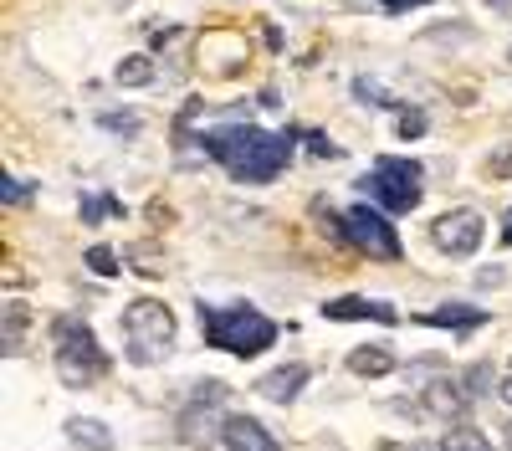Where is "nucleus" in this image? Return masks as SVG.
I'll return each mask as SVG.
<instances>
[{"label":"nucleus","mask_w":512,"mask_h":451,"mask_svg":"<svg viewBox=\"0 0 512 451\" xmlns=\"http://www.w3.org/2000/svg\"><path fill=\"white\" fill-rule=\"evenodd\" d=\"M210 159H221L226 170L246 185H267L287 170L292 159V139L287 134H267V129H251V123H236V129H216L200 139Z\"/></svg>","instance_id":"f257e3e1"},{"label":"nucleus","mask_w":512,"mask_h":451,"mask_svg":"<svg viewBox=\"0 0 512 451\" xmlns=\"http://www.w3.org/2000/svg\"><path fill=\"white\" fill-rule=\"evenodd\" d=\"M200 334H205L210 349H221V354L256 359V354H267L277 344V323L262 308H246V303H231V308L200 303Z\"/></svg>","instance_id":"f03ea898"},{"label":"nucleus","mask_w":512,"mask_h":451,"mask_svg":"<svg viewBox=\"0 0 512 451\" xmlns=\"http://www.w3.org/2000/svg\"><path fill=\"white\" fill-rule=\"evenodd\" d=\"M52 364H57V380L67 390H88L108 375V354L93 334V323H82L77 313L52 318Z\"/></svg>","instance_id":"7ed1b4c3"},{"label":"nucleus","mask_w":512,"mask_h":451,"mask_svg":"<svg viewBox=\"0 0 512 451\" xmlns=\"http://www.w3.org/2000/svg\"><path fill=\"white\" fill-rule=\"evenodd\" d=\"M123 344H128V359H134L139 369L149 364H164L169 349H175V313H169L164 303L154 298H134L123 308Z\"/></svg>","instance_id":"20e7f679"},{"label":"nucleus","mask_w":512,"mask_h":451,"mask_svg":"<svg viewBox=\"0 0 512 451\" xmlns=\"http://www.w3.org/2000/svg\"><path fill=\"white\" fill-rule=\"evenodd\" d=\"M425 175H420V164L415 159H395V154H384V159H374V170H369V190H374V200L384 205V211H395V216H405V211H415L420 205V195H425V185H420Z\"/></svg>","instance_id":"39448f33"},{"label":"nucleus","mask_w":512,"mask_h":451,"mask_svg":"<svg viewBox=\"0 0 512 451\" xmlns=\"http://www.w3.org/2000/svg\"><path fill=\"white\" fill-rule=\"evenodd\" d=\"M344 226H349V246L369 252L374 262H400V231L390 226V216H384V211L354 205V211L344 216Z\"/></svg>","instance_id":"423d86ee"},{"label":"nucleus","mask_w":512,"mask_h":451,"mask_svg":"<svg viewBox=\"0 0 512 451\" xmlns=\"http://www.w3.org/2000/svg\"><path fill=\"white\" fill-rule=\"evenodd\" d=\"M226 385L221 380H205V385H195V395H190V405L180 410V421H175V431H180V441L185 446H200V441H210V436H221V426H216V410L226 405Z\"/></svg>","instance_id":"0eeeda50"},{"label":"nucleus","mask_w":512,"mask_h":451,"mask_svg":"<svg viewBox=\"0 0 512 451\" xmlns=\"http://www.w3.org/2000/svg\"><path fill=\"white\" fill-rule=\"evenodd\" d=\"M482 236H487V221H482L477 211H466V205L431 221V241L441 246L446 257H472L477 246H482Z\"/></svg>","instance_id":"6e6552de"},{"label":"nucleus","mask_w":512,"mask_h":451,"mask_svg":"<svg viewBox=\"0 0 512 451\" xmlns=\"http://www.w3.org/2000/svg\"><path fill=\"white\" fill-rule=\"evenodd\" d=\"M420 405L431 410L436 421L456 426V421H466V410H472V390H466L461 375H441V380H431V385L420 390Z\"/></svg>","instance_id":"1a4fd4ad"},{"label":"nucleus","mask_w":512,"mask_h":451,"mask_svg":"<svg viewBox=\"0 0 512 451\" xmlns=\"http://www.w3.org/2000/svg\"><path fill=\"white\" fill-rule=\"evenodd\" d=\"M221 446L226 451H282V441L256 416H246V410H236V416L221 421Z\"/></svg>","instance_id":"9d476101"},{"label":"nucleus","mask_w":512,"mask_h":451,"mask_svg":"<svg viewBox=\"0 0 512 451\" xmlns=\"http://www.w3.org/2000/svg\"><path fill=\"white\" fill-rule=\"evenodd\" d=\"M313 380V369L303 364V359H292V364H277V369H267L262 380H256V390H262L267 400H277V405H292L297 395H303V385Z\"/></svg>","instance_id":"9b49d317"},{"label":"nucleus","mask_w":512,"mask_h":451,"mask_svg":"<svg viewBox=\"0 0 512 451\" xmlns=\"http://www.w3.org/2000/svg\"><path fill=\"white\" fill-rule=\"evenodd\" d=\"M323 318H328V323H364V318H374V323H400V313H395L390 303H379V298H333V303H323Z\"/></svg>","instance_id":"f8f14e48"},{"label":"nucleus","mask_w":512,"mask_h":451,"mask_svg":"<svg viewBox=\"0 0 512 451\" xmlns=\"http://www.w3.org/2000/svg\"><path fill=\"white\" fill-rule=\"evenodd\" d=\"M420 323L451 328V334H472V328L487 323V308H472V303H441V308H431V313H420Z\"/></svg>","instance_id":"ddd939ff"},{"label":"nucleus","mask_w":512,"mask_h":451,"mask_svg":"<svg viewBox=\"0 0 512 451\" xmlns=\"http://www.w3.org/2000/svg\"><path fill=\"white\" fill-rule=\"evenodd\" d=\"M395 349L390 344H364V349H349V375L359 380H384V375H395Z\"/></svg>","instance_id":"4468645a"},{"label":"nucleus","mask_w":512,"mask_h":451,"mask_svg":"<svg viewBox=\"0 0 512 451\" xmlns=\"http://www.w3.org/2000/svg\"><path fill=\"white\" fill-rule=\"evenodd\" d=\"M62 431H67V441H72L77 451H118L113 431H108L103 421H93V416H72Z\"/></svg>","instance_id":"2eb2a0df"},{"label":"nucleus","mask_w":512,"mask_h":451,"mask_svg":"<svg viewBox=\"0 0 512 451\" xmlns=\"http://www.w3.org/2000/svg\"><path fill=\"white\" fill-rule=\"evenodd\" d=\"M436 446H441V451H497V446L487 441V431H482V426H472V421H456V426H446Z\"/></svg>","instance_id":"dca6fc26"},{"label":"nucleus","mask_w":512,"mask_h":451,"mask_svg":"<svg viewBox=\"0 0 512 451\" xmlns=\"http://www.w3.org/2000/svg\"><path fill=\"white\" fill-rule=\"evenodd\" d=\"M113 77H118V88H144V82H154V62L149 57H123Z\"/></svg>","instance_id":"f3484780"},{"label":"nucleus","mask_w":512,"mask_h":451,"mask_svg":"<svg viewBox=\"0 0 512 451\" xmlns=\"http://www.w3.org/2000/svg\"><path fill=\"white\" fill-rule=\"evenodd\" d=\"M461 380H466V390H472V400H482V395L492 390V380H497V369L482 359V364H472V369H461Z\"/></svg>","instance_id":"a211bd4d"},{"label":"nucleus","mask_w":512,"mask_h":451,"mask_svg":"<svg viewBox=\"0 0 512 451\" xmlns=\"http://www.w3.org/2000/svg\"><path fill=\"white\" fill-rule=\"evenodd\" d=\"M21 334H26V303L6 308V354H21Z\"/></svg>","instance_id":"6ab92c4d"},{"label":"nucleus","mask_w":512,"mask_h":451,"mask_svg":"<svg viewBox=\"0 0 512 451\" xmlns=\"http://www.w3.org/2000/svg\"><path fill=\"white\" fill-rule=\"evenodd\" d=\"M88 267L98 277H113L118 272V252H113V246H88Z\"/></svg>","instance_id":"aec40b11"},{"label":"nucleus","mask_w":512,"mask_h":451,"mask_svg":"<svg viewBox=\"0 0 512 451\" xmlns=\"http://www.w3.org/2000/svg\"><path fill=\"white\" fill-rule=\"evenodd\" d=\"M487 175L492 180H512V144H502V149L487 154Z\"/></svg>","instance_id":"412c9836"},{"label":"nucleus","mask_w":512,"mask_h":451,"mask_svg":"<svg viewBox=\"0 0 512 451\" xmlns=\"http://www.w3.org/2000/svg\"><path fill=\"white\" fill-rule=\"evenodd\" d=\"M354 93H359V98H374L379 108H400V103H395L390 93H384V88H379V82H369V77H359V82H354Z\"/></svg>","instance_id":"4be33fe9"},{"label":"nucleus","mask_w":512,"mask_h":451,"mask_svg":"<svg viewBox=\"0 0 512 451\" xmlns=\"http://www.w3.org/2000/svg\"><path fill=\"white\" fill-rule=\"evenodd\" d=\"M400 134L405 139H420L425 134V113H400Z\"/></svg>","instance_id":"5701e85b"},{"label":"nucleus","mask_w":512,"mask_h":451,"mask_svg":"<svg viewBox=\"0 0 512 451\" xmlns=\"http://www.w3.org/2000/svg\"><path fill=\"white\" fill-rule=\"evenodd\" d=\"M103 211H118V200H82V221H98Z\"/></svg>","instance_id":"b1692460"},{"label":"nucleus","mask_w":512,"mask_h":451,"mask_svg":"<svg viewBox=\"0 0 512 451\" xmlns=\"http://www.w3.org/2000/svg\"><path fill=\"white\" fill-rule=\"evenodd\" d=\"M6 200H11V205H26V200H31V185H26V180H6Z\"/></svg>","instance_id":"393cba45"},{"label":"nucleus","mask_w":512,"mask_h":451,"mask_svg":"<svg viewBox=\"0 0 512 451\" xmlns=\"http://www.w3.org/2000/svg\"><path fill=\"white\" fill-rule=\"evenodd\" d=\"M103 129H123V134H139V118H118V113H108V118H103Z\"/></svg>","instance_id":"a878e982"},{"label":"nucleus","mask_w":512,"mask_h":451,"mask_svg":"<svg viewBox=\"0 0 512 451\" xmlns=\"http://www.w3.org/2000/svg\"><path fill=\"white\" fill-rule=\"evenodd\" d=\"M308 144H313V154H318V159H333V154H338V144H328L323 134H308Z\"/></svg>","instance_id":"bb28decb"},{"label":"nucleus","mask_w":512,"mask_h":451,"mask_svg":"<svg viewBox=\"0 0 512 451\" xmlns=\"http://www.w3.org/2000/svg\"><path fill=\"white\" fill-rule=\"evenodd\" d=\"M384 11H415V6H425V0H379Z\"/></svg>","instance_id":"cd10ccee"},{"label":"nucleus","mask_w":512,"mask_h":451,"mask_svg":"<svg viewBox=\"0 0 512 451\" xmlns=\"http://www.w3.org/2000/svg\"><path fill=\"white\" fill-rule=\"evenodd\" d=\"M497 395H502V405H512V375L502 380V390H497Z\"/></svg>","instance_id":"c85d7f7f"},{"label":"nucleus","mask_w":512,"mask_h":451,"mask_svg":"<svg viewBox=\"0 0 512 451\" xmlns=\"http://www.w3.org/2000/svg\"><path fill=\"white\" fill-rule=\"evenodd\" d=\"M502 241L512 246V211H507V226H502Z\"/></svg>","instance_id":"c756f323"},{"label":"nucleus","mask_w":512,"mask_h":451,"mask_svg":"<svg viewBox=\"0 0 512 451\" xmlns=\"http://www.w3.org/2000/svg\"><path fill=\"white\" fill-rule=\"evenodd\" d=\"M502 451H512V426H502Z\"/></svg>","instance_id":"7c9ffc66"},{"label":"nucleus","mask_w":512,"mask_h":451,"mask_svg":"<svg viewBox=\"0 0 512 451\" xmlns=\"http://www.w3.org/2000/svg\"><path fill=\"white\" fill-rule=\"evenodd\" d=\"M410 451H441V446H410Z\"/></svg>","instance_id":"2f4dec72"}]
</instances>
